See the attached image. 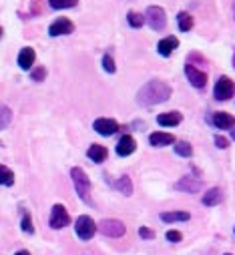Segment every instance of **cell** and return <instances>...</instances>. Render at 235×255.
Returning <instances> with one entry per match:
<instances>
[{"label": "cell", "mask_w": 235, "mask_h": 255, "mask_svg": "<svg viewBox=\"0 0 235 255\" xmlns=\"http://www.w3.org/2000/svg\"><path fill=\"white\" fill-rule=\"evenodd\" d=\"M171 87L165 83V81H149L147 85H143L137 93V101L139 105L143 107H155V105H161L165 101H169L171 97Z\"/></svg>", "instance_id": "6da1fadb"}, {"label": "cell", "mask_w": 235, "mask_h": 255, "mask_svg": "<svg viewBox=\"0 0 235 255\" xmlns=\"http://www.w3.org/2000/svg\"><path fill=\"white\" fill-rule=\"evenodd\" d=\"M71 179H73V185H75V189H77L79 197H81L83 201L91 203V197H89V193H91V179H89V175L85 173V169L73 167V169H71Z\"/></svg>", "instance_id": "7a4b0ae2"}, {"label": "cell", "mask_w": 235, "mask_h": 255, "mask_svg": "<svg viewBox=\"0 0 235 255\" xmlns=\"http://www.w3.org/2000/svg\"><path fill=\"white\" fill-rule=\"evenodd\" d=\"M145 22H149V26L153 30H163L167 26L165 8H161V6H149L147 12H145Z\"/></svg>", "instance_id": "3957f363"}, {"label": "cell", "mask_w": 235, "mask_h": 255, "mask_svg": "<svg viewBox=\"0 0 235 255\" xmlns=\"http://www.w3.org/2000/svg\"><path fill=\"white\" fill-rule=\"evenodd\" d=\"M48 223H50V227H52V229H63V227H67V225L71 223V215H69L67 207H65V205H61V203L52 205V211H50V219H48Z\"/></svg>", "instance_id": "277c9868"}, {"label": "cell", "mask_w": 235, "mask_h": 255, "mask_svg": "<svg viewBox=\"0 0 235 255\" xmlns=\"http://www.w3.org/2000/svg\"><path fill=\"white\" fill-rule=\"evenodd\" d=\"M99 229L107 237H123L127 233V225L119 219H103L99 223Z\"/></svg>", "instance_id": "5b68a950"}, {"label": "cell", "mask_w": 235, "mask_h": 255, "mask_svg": "<svg viewBox=\"0 0 235 255\" xmlns=\"http://www.w3.org/2000/svg\"><path fill=\"white\" fill-rule=\"evenodd\" d=\"M97 227H99V225H95V221H93L89 215H81V217L77 219L75 231H77L79 239H83V241H89V239H93V237H95V231H97Z\"/></svg>", "instance_id": "8992f818"}, {"label": "cell", "mask_w": 235, "mask_h": 255, "mask_svg": "<svg viewBox=\"0 0 235 255\" xmlns=\"http://www.w3.org/2000/svg\"><path fill=\"white\" fill-rule=\"evenodd\" d=\"M213 95H215L217 101H229V99L235 95V85H233V81L227 79V77H221V79L215 83Z\"/></svg>", "instance_id": "52a82bcc"}, {"label": "cell", "mask_w": 235, "mask_h": 255, "mask_svg": "<svg viewBox=\"0 0 235 255\" xmlns=\"http://www.w3.org/2000/svg\"><path fill=\"white\" fill-rule=\"evenodd\" d=\"M93 129H95L99 135H103V137H111V135H115L117 131H119V123H117L115 119L101 117V119H97V121L93 123Z\"/></svg>", "instance_id": "ba28073f"}, {"label": "cell", "mask_w": 235, "mask_h": 255, "mask_svg": "<svg viewBox=\"0 0 235 255\" xmlns=\"http://www.w3.org/2000/svg\"><path fill=\"white\" fill-rule=\"evenodd\" d=\"M75 32V24L69 20V18H56L50 26H48V34L52 38L56 36H67V34H73Z\"/></svg>", "instance_id": "9c48e42d"}, {"label": "cell", "mask_w": 235, "mask_h": 255, "mask_svg": "<svg viewBox=\"0 0 235 255\" xmlns=\"http://www.w3.org/2000/svg\"><path fill=\"white\" fill-rule=\"evenodd\" d=\"M185 75H187L189 83H191L195 89H203V87L207 85V73L199 71L197 67L191 65V62H187V65H185Z\"/></svg>", "instance_id": "30bf717a"}, {"label": "cell", "mask_w": 235, "mask_h": 255, "mask_svg": "<svg viewBox=\"0 0 235 255\" xmlns=\"http://www.w3.org/2000/svg\"><path fill=\"white\" fill-rule=\"evenodd\" d=\"M211 123L215 125V129H229V131H231L233 127H235V117L229 115V113L219 111V113H213Z\"/></svg>", "instance_id": "8fae6325"}, {"label": "cell", "mask_w": 235, "mask_h": 255, "mask_svg": "<svg viewBox=\"0 0 235 255\" xmlns=\"http://www.w3.org/2000/svg\"><path fill=\"white\" fill-rule=\"evenodd\" d=\"M175 189L183 191V193H197L201 189V181L195 177H181L177 183H175Z\"/></svg>", "instance_id": "7c38bea8"}, {"label": "cell", "mask_w": 235, "mask_h": 255, "mask_svg": "<svg viewBox=\"0 0 235 255\" xmlns=\"http://www.w3.org/2000/svg\"><path fill=\"white\" fill-rule=\"evenodd\" d=\"M34 60H36V52H34V48L24 46V48L18 52V67H20L22 71H32Z\"/></svg>", "instance_id": "4fadbf2b"}, {"label": "cell", "mask_w": 235, "mask_h": 255, "mask_svg": "<svg viewBox=\"0 0 235 255\" xmlns=\"http://www.w3.org/2000/svg\"><path fill=\"white\" fill-rule=\"evenodd\" d=\"M135 149H137V141L131 135L121 137V141L117 143V155L119 157H129V155L135 153Z\"/></svg>", "instance_id": "5bb4252c"}, {"label": "cell", "mask_w": 235, "mask_h": 255, "mask_svg": "<svg viewBox=\"0 0 235 255\" xmlns=\"http://www.w3.org/2000/svg\"><path fill=\"white\" fill-rule=\"evenodd\" d=\"M179 46V40L175 38V36H165L163 40H159V44H157V52L161 54V56H171L173 54V50Z\"/></svg>", "instance_id": "9a60e30c"}, {"label": "cell", "mask_w": 235, "mask_h": 255, "mask_svg": "<svg viewBox=\"0 0 235 255\" xmlns=\"http://www.w3.org/2000/svg\"><path fill=\"white\" fill-rule=\"evenodd\" d=\"M181 121H183V115H181V113H177V111L163 113V115H159V117H157V123H159L161 127H177Z\"/></svg>", "instance_id": "2e32d148"}, {"label": "cell", "mask_w": 235, "mask_h": 255, "mask_svg": "<svg viewBox=\"0 0 235 255\" xmlns=\"http://www.w3.org/2000/svg\"><path fill=\"white\" fill-rule=\"evenodd\" d=\"M221 201H223V191H221L219 187L209 189L207 193L203 195V199H201V203H203L205 207H215V205H219Z\"/></svg>", "instance_id": "e0dca14e"}, {"label": "cell", "mask_w": 235, "mask_h": 255, "mask_svg": "<svg viewBox=\"0 0 235 255\" xmlns=\"http://www.w3.org/2000/svg\"><path fill=\"white\" fill-rule=\"evenodd\" d=\"M149 143H151L153 147H167V145H173V143H175V137H173L171 133H161V131H157V133H151V135H149Z\"/></svg>", "instance_id": "ac0fdd59"}, {"label": "cell", "mask_w": 235, "mask_h": 255, "mask_svg": "<svg viewBox=\"0 0 235 255\" xmlns=\"http://www.w3.org/2000/svg\"><path fill=\"white\" fill-rule=\"evenodd\" d=\"M107 155H109V151H107V147H103V145H91L89 151H87V157H89L93 163H103V161H107Z\"/></svg>", "instance_id": "d6986e66"}, {"label": "cell", "mask_w": 235, "mask_h": 255, "mask_svg": "<svg viewBox=\"0 0 235 255\" xmlns=\"http://www.w3.org/2000/svg\"><path fill=\"white\" fill-rule=\"evenodd\" d=\"M161 219L165 223H177V221H189L191 215L187 211H167V213H161Z\"/></svg>", "instance_id": "ffe728a7"}, {"label": "cell", "mask_w": 235, "mask_h": 255, "mask_svg": "<svg viewBox=\"0 0 235 255\" xmlns=\"http://www.w3.org/2000/svg\"><path fill=\"white\" fill-rule=\"evenodd\" d=\"M177 24H179V28H181V32H189L191 28H193V16L189 14V12H179L177 14Z\"/></svg>", "instance_id": "44dd1931"}, {"label": "cell", "mask_w": 235, "mask_h": 255, "mask_svg": "<svg viewBox=\"0 0 235 255\" xmlns=\"http://www.w3.org/2000/svg\"><path fill=\"white\" fill-rule=\"evenodd\" d=\"M115 187L119 189L123 195H131V193H133V181H131L127 175H125V177H119V179H117Z\"/></svg>", "instance_id": "7402d4cb"}, {"label": "cell", "mask_w": 235, "mask_h": 255, "mask_svg": "<svg viewBox=\"0 0 235 255\" xmlns=\"http://www.w3.org/2000/svg\"><path fill=\"white\" fill-rule=\"evenodd\" d=\"M0 185H4V187L14 185V173L6 165H0Z\"/></svg>", "instance_id": "603a6c76"}, {"label": "cell", "mask_w": 235, "mask_h": 255, "mask_svg": "<svg viewBox=\"0 0 235 255\" xmlns=\"http://www.w3.org/2000/svg\"><path fill=\"white\" fill-rule=\"evenodd\" d=\"M12 123V111L6 105H0V131H4Z\"/></svg>", "instance_id": "cb8c5ba5"}, {"label": "cell", "mask_w": 235, "mask_h": 255, "mask_svg": "<svg viewBox=\"0 0 235 255\" xmlns=\"http://www.w3.org/2000/svg\"><path fill=\"white\" fill-rule=\"evenodd\" d=\"M48 4L54 10H63V8H75L79 4V0H48Z\"/></svg>", "instance_id": "d4e9b609"}, {"label": "cell", "mask_w": 235, "mask_h": 255, "mask_svg": "<svg viewBox=\"0 0 235 255\" xmlns=\"http://www.w3.org/2000/svg\"><path fill=\"white\" fill-rule=\"evenodd\" d=\"M175 153H177L179 157H191L193 155V147L187 141H179V143H175Z\"/></svg>", "instance_id": "484cf974"}, {"label": "cell", "mask_w": 235, "mask_h": 255, "mask_svg": "<svg viewBox=\"0 0 235 255\" xmlns=\"http://www.w3.org/2000/svg\"><path fill=\"white\" fill-rule=\"evenodd\" d=\"M127 22H129L133 28H141V26L145 24V16L139 14V12H129V14H127Z\"/></svg>", "instance_id": "4316f807"}, {"label": "cell", "mask_w": 235, "mask_h": 255, "mask_svg": "<svg viewBox=\"0 0 235 255\" xmlns=\"http://www.w3.org/2000/svg\"><path fill=\"white\" fill-rule=\"evenodd\" d=\"M103 69H105L107 73H111V75L117 71L115 60H113V56H111V54H105V56H103Z\"/></svg>", "instance_id": "83f0119b"}, {"label": "cell", "mask_w": 235, "mask_h": 255, "mask_svg": "<svg viewBox=\"0 0 235 255\" xmlns=\"http://www.w3.org/2000/svg\"><path fill=\"white\" fill-rule=\"evenodd\" d=\"M20 225H22V231H24V233H34L32 219H30V215H28V213H24V215H22V223H20Z\"/></svg>", "instance_id": "f1b7e54d"}, {"label": "cell", "mask_w": 235, "mask_h": 255, "mask_svg": "<svg viewBox=\"0 0 235 255\" xmlns=\"http://www.w3.org/2000/svg\"><path fill=\"white\" fill-rule=\"evenodd\" d=\"M165 237H167V241H171V243H179V241L183 239L181 231H175V229H169V231L165 233Z\"/></svg>", "instance_id": "f546056e"}, {"label": "cell", "mask_w": 235, "mask_h": 255, "mask_svg": "<svg viewBox=\"0 0 235 255\" xmlns=\"http://www.w3.org/2000/svg\"><path fill=\"white\" fill-rule=\"evenodd\" d=\"M30 77H32V81H44L46 71H44L42 67H36V69H32V71H30Z\"/></svg>", "instance_id": "4dcf8cb0"}, {"label": "cell", "mask_w": 235, "mask_h": 255, "mask_svg": "<svg viewBox=\"0 0 235 255\" xmlns=\"http://www.w3.org/2000/svg\"><path fill=\"white\" fill-rule=\"evenodd\" d=\"M139 237H143V239H153V237H155V231L149 229V227H139Z\"/></svg>", "instance_id": "1f68e13d"}, {"label": "cell", "mask_w": 235, "mask_h": 255, "mask_svg": "<svg viewBox=\"0 0 235 255\" xmlns=\"http://www.w3.org/2000/svg\"><path fill=\"white\" fill-rule=\"evenodd\" d=\"M215 145H217L219 149H227V147H229V141H227L225 137H221V135H217V137H215Z\"/></svg>", "instance_id": "d6a6232c"}, {"label": "cell", "mask_w": 235, "mask_h": 255, "mask_svg": "<svg viewBox=\"0 0 235 255\" xmlns=\"http://www.w3.org/2000/svg\"><path fill=\"white\" fill-rule=\"evenodd\" d=\"M14 255H30V253H28V251H24V249H22V251H18V253H14Z\"/></svg>", "instance_id": "836d02e7"}, {"label": "cell", "mask_w": 235, "mask_h": 255, "mask_svg": "<svg viewBox=\"0 0 235 255\" xmlns=\"http://www.w3.org/2000/svg\"><path fill=\"white\" fill-rule=\"evenodd\" d=\"M231 137H233V139H235V129H231Z\"/></svg>", "instance_id": "e575fe53"}, {"label": "cell", "mask_w": 235, "mask_h": 255, "mask_svg": "<svg viewBox=\"0 0 235 255\" xmlns=\"http://www.w3.org/2000/svg\"><path fill=\"white\" fill-rule=\"evenodd\" d=\"M0 38H2V26H0Z\"/></svg>", "instance_id": "d590c367"}, {"label": "cell", "mask_w": 235, "mask_h": 255, "mask_svg": "<svg viewBox=\"0 0 235 255\" xmlns=\"http://www.w3.org/2000/svg\"><path fill=\"white\" fill-rule=\"evenodd\" d=\"M225 255H231V253H225Z\"/></svg>", "instance_id": "8d00e7d4"}]
</instances>
